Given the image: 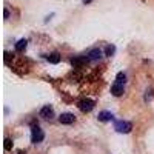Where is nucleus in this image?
<instances>
[{
  "label": "nucleus",
  "mask_w": 154,
  "mask_h": 154,
  "mask_svg": "<svg viewBox=\"0 0 154 154\" xmlns=\"http://www.w3.org/2000/svg\"><path fill=\"white\" fill-rule=\"evenodd\" d=\"M114 53H116V46H114V45H108V46L105 48V56L111 57Z\"/></svg>",
  "instance_id": "nucleus-12"
},
{
  "label": "nucleus",
  "mask_w": 154,
  "mask_h": 154,
  "mask_svg": "<svg viewBox=\"0 0 154 154\" xmlns=\"http://www.w3.org/2000/svg\"><path fill=\"white\" fill-rule=\"evenodd\" d=\"M26 45H28V40H25V38H22V40H19V42L16 43V51L22 53V51L26 49Z\"/></svg>",
  "instance_id": "nucleus-10"
},
{
  "label": "nucleus",
  "mask_w": 154,
  "mask_h": 154,
  "mask_svg": "<svg viewBox=\"0 0 154 154\" xmlns=\"http://www.w3.org/2000/svg\"><path fill=\"white\" fill-rule=\"evenodd\" d=\"M125 80H126V75L123 74V72H119L117 74V77H116V82H119V83H125Z\"/></svg>",
  "instance_id": "nucleus-13"
},
{
  "label": "nucleus",
  "mask_w": 154,
  "mask_h": 154,
  "mask_svg": "<svg viewBox=\"0 0 154 154\" xmlns=\"http://www.w3.org/2000/svg\"><path fill=\"white\" fill-rule=\"evenodd\" d=\"M77 106H79V109H80L82 112H89V111L96 106V102L91 100V99H83V100H80L79 103H77Z\"/></svg>",
  "instance_id": "nucleus-3"
},
{
  "label": "nucleus",
  "mask_w": 154,
  "mask_h": 154,
  "mask_svg": "<svg viewBox=\"0 0 154 154\" xmlns=\"http://www.w3.org/2000/svg\"><path fill=\"white\" fill-rule=\"evenodd\" d=\"M114 130L117 133H122V134H128L133 130V123L125 122V120H116L114 122Z\"/></svg>",
  "instance_id": "nucleus-2"
},
{
  "label": "nucleus",
  "mask_w": 154,
  "mask_h": 154,
  "mask_svg": "<svg viewBox=\"0 0 154 154\" xmlns=\"http://www.w3.org/2000/svg\"><path fill=\"white\" fill-rule=\"evenodd\" d=\"M46 59H48L49 63H59L60 62V54L59 53H53V54L46 56Z\"/></svg>",
  "instance_id": "nucleus-11"
},
{
  "label": "nucleus",
  "mask_w": 154,
  "mask_h": 154,
  "mask_svg": "<svg viewBox=\"0 0 154 154\" xmlns=\"http://www.w3.org/2000/svg\"><path fill=\"white\" fill-rule=\"evenodd\" d=\"M111 94L116 96V97H120L123 94V85L119 83V82H114V85L111 86Z\"/></svg>",
  "instance_id": "nucleus-7"
},
{
  "label": "nucleus",
  "mask_w": 154,
  "mask_h": 154,
  "mask_svg": "<svg viewBox=\"0 0 154 154\" xmlns=\"http://www.w3.org/2000/svg\"><path fill=\"white\" fill-rule=\"evenodd\" d=\"M59 122L62 125H71V123L75 122V117H74V114H71V112H63L59 117Z\"/></svg>",
  "instance_id": "nucleus-4"
},
{
  "label": "nucleus",
  "mask_w": 154,
  "mask_h": 154,
  "mask_svg": "<svg viewBox=\"0 0 154 154\" xmlns=\"http://www.w3.org/2000/svg\"><path fill=\"white\" fill-rule=\"evenodd\" d=\"M86 57H88L89 60H99V59H102V49H99V48L89 49L88 54H86Z\"/></svg>",
  "instance_id": "nucleus-6"
},
{
  "label": "nucleus",
  "mask_w": 154,
  "mask_h": 154,
  "mask_svg": "<svg viewBox=\"0 0 154 154\" xmlns=\"http://www.w3.org/2000/svg\"><path fill=\"white\" fill-rule=\"evenodd\" d=\"M88 57H75V59H71V65L74 68H82L83 65H86L88 63Z\"/></svg>",
  "instance_id": "nucleus-8"
},
{
  "label": "nucleus",
  "mask_w": 154,
  "mask_h": 154,
  "mask_svg": "<svg viewBox=\"0 0 154 154\" xmlns=\"http://www.w3.org/2000/svg\"><path fill=\"white\" fill-rule=\"evenodd\" d=\"M20 154H23V152H20Z\"/></svg>",
  "instance_id": "nucleus-16"
},
{
  "label": "nucleus",
  "mask_w": 154,
  "mask_h": 154,
  "mask_svg": "<svg viewBox=\"0 0 154 154\" xmlns=\"http://www.w3.org/2000/svg\"><path fill=\"white\" fill-rule=\"evenodd\" d=\"M43 139H45L43 130L38 125H32V128H31V142L32 143H40Z\"/></svg>",
  "instance_id": "nucleus-1"
},
{
  "label": "nucleus",
  "mask_w": 154,
  "mask_h": 154,
  "mask_svg": "<svg viewBox=\"0 0 154 154\" xmlns=\"http://www.w3.org/2000/svg\"><path fill=\"white\" fill-rule=\"evenodd\" d=\"M38 114H40V117H43V119H53L54 117V109L51 108L49 105H45Z\"/></svg>",
  "instance_id": "nucleus-5"
},
{
  "label": "nucleus",
  "mask_w": 154,
  "mask_h": 154,
  "mask_svg": "<svg viewBox=\"0 0 154 154\" xmlns=\"http://www.w3.org/2000/svg\"><path fill=\"white\" fill-rule=\"evenodd\" d=\"M97 117L100 122H109V120H112V114L109 111H102V112H99Z\"/></svg>",
  "instance_id": "nucleus-9"
},
{
  "label": "nucleus",
  "mask_w": 154,
  "mask_h": 154,
  "mask_svg": "<svg viewBox=\"0 0 154 154\" xmlns=\"http://www.w3.org/2000/svg\"><path fill=\"white\" fill-rule=\"evenodd\" d=\"M91 2H93V0H83V3H85V5H86V3H91Z\"/></svg>",
  "instance_id": "nucleus-15"
},
{
  "label": "nucleus",
  "mask_w": 154,
  "mask_h": 154,
  "mask_svg": "<svg viewBox=\"0 0 154 154\" xmlns=\"http://www.w3.org/2000/svg\"><path fill=\"white\" fill-rule=\"evenodd\" d=\"M12 148V142H11V139H5V149H11Z\"/></svg>",
  "instance_id": "nucleus-14"
}]
</instances>
